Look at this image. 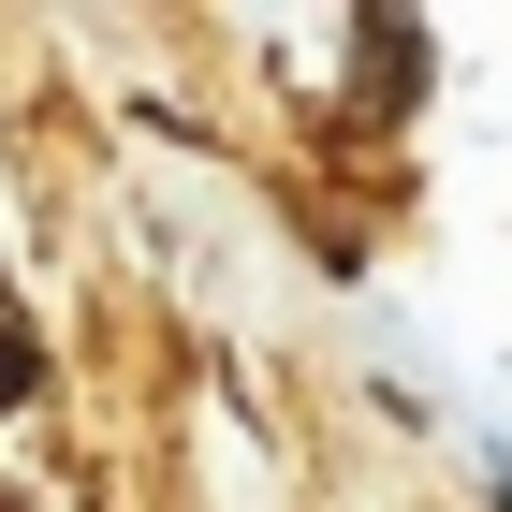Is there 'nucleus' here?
I'll list each match as a JSON object with an SVG mask.
<instances>
[{"label":"nucleus","instance_id":"obj_1","mask_svg":"<svg viewBox=\"0 0 512 512\" xmlns=\"http://www.w3.org/2000/svg\"><path fill=\"white\" fill-rule=\"evenodd\" d=\"M30 395H44V337H30V322H0V410H30Z\"/></svg>","mask_w":512,"mask_h":512}]
</instances>
